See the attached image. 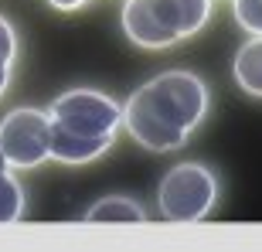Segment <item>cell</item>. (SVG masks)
Listing matches in <instances>:
<instances>
[{
    "instance_id": "9c48e42d",
    "label": "cell",
    "mask_w": 262,
    "mask_h": 252,
    "mask_svg": "<svg viewBox=\"0 0 262 252\" xmlns=\"http://www.w3.org/2000/svg\"><path fill=\"white\" fill-rule=\"evenodd\" d=\"M14 58H17V34L10 28V20L0 14V96L10 82V68H14Z\"/></svg>"
},
{
    "instance_id": "7a4b0ae2",
    "label": "cell",
    "mask_w": 262,
    "mask_h": 252,
    "mask_svg": "<svg viewBox=\"0 0 262 252\" xmlns=\"http://www.w3.org/2000/svg\"><path fill=\"white\" fill-rule=\"evenodd\" d=\"M211 0H126L123 31L143 48H167L204 28Z\"/></svg>"
},
{
    "instance_id": "ba28073f",
    "label": "cell",
    "mask_w": 262,
    "mask_h": 252,
    "mask_svg": "<svg viewBox=\"0 0 262 252\" xmlns=\"http://www.w3.org/2000/svg\"><path fill=\"white\" fill-rule=\"evenodd\" d=\"M24 212V191L7 171H0V225L17 222Z\"/></svg>"
},
{
    "instance_id": "8fae6325",
    "label": "cell",
    "mask_w": 262,
    "mask_h": 252,
    "mask_svg": "<svg viewBox=\"0 0 262 252\" xmlns=\"http://www.w3.org/2000/svg\"><path fill=\"white\" fill-rule=\"evenodd\" d=\"M85 0H51V7H58V10H75V7H82Z\"/></svg>"
},
{
    "instance_id": "8992f818",
    "label": "cell",
    "mask_w": 262,
    "mask_h": 252,
    "mask_svg": "<svg viewBox=\"0 0 262 252\" xmlns=\"http://www.w3.org/2000/svg\"><path fill=\"white\" fill-rule=\"evenodd\" d=\"M235 82L249 96H262V34L238 48V55H235Z\"/></svg>"
},
{
    "instance_id": "3957f363",
    "label": "cell",
    "mask_w": 262,
    "mask_h": 252,
    "mask_svg": "<svg viewBox=\"0 0 262 252\" xmlns=\"http://www.w3.org/2000/svg\"><path fill=\"white\" fill-rule=\"evenodd\" d=\"M51 130L72 136H85V140H113L116 126L123 123V109L113 96L99 92V89H68L58 96L48 109Z\"/></svg>"
},
{
    "instance_id": "277c9868",
    "label": "cell",
    "mask_w": 262,
    "mask_h": 252,
    "mask_svg": "<svg viewBox=\"0 0 262 252\" xmlns=\"http://www.w3.org/2000/svg\"><path fill=\"white\" fill-rule=\"evenodd\" d=\"M218 198V181L208 167L201 164H177L170 167L157 187V201H160V215L167 222L187 225L201 222L204 215L214 208Z\"/></svg>"
},
{
    "instance_id": "7c38bea8",
    "label": "cell",
    "mask_w": 262,
    "mask_h": 252,
    "mask_svg": "<svg viewBox=\"0 0 262 252\" xmlns=\"http://www.w3.org/2000/svg\"><path fill=\"white\" fill-rule=\"evenodd\" d=\"M7 167L10 164H7V157H4V150H0V171H7Z\"/></svg>"
},
{
    "instance_id": "52a82bcc",
    "label": "cell",
    "mask_w": 262,
    "mask_h": 252,
    "mask_svg": "<svg viewBox=\"0 0 262 252\" xmlns=\"http://www.w3.org/2000/svg\"><path fill=\"white\" fill-rule=\"evenodd\" d=\"M85 218L89 222H126V225H133V222H143L146 212L136 201H129V198H102L99 204H92L85 212Z\"/></svg>"
},
{
    "instance_id": "5b68a950",
    "label": "cell",
    "mask_w": 262,
    "mask_h": 252,
    "mask_svg": "<svg viewBox=\"0 0 262 252\" xmlns=\"http://www.w3.org/2000/svg\"><path fill=\"white\" fill-rule=\"evenodd\" d=\"M0 150L10 167H38L51 157V119L41 109H14L0 123Z\"/></svg>"
},
{
    "instance_id": "30bf717a",
    "label": "cell",
    "mask_w": 262,
    "mask_h": 252,
    "mask_svg": "<svg viewBox=\"0 0 262 252\" xmlns=\"http://www.w3.org/2000/svg\"><path fill=\"white\" fill-rule=\"evenodd\" d=\"M232 10H235V20L249 34H262V0H235Z\"/></svg>"
},
{
    "instance_id": "6da1fadb",
    "label": "cell",
    "mask_w": 262,
    "mask_h": 252,
    "mask_svg": "<svg viewBox=\"0 0 262 252\" xmlns=\"http://www.w3.org/2000/svg\"><path fill=\"white\" fill-rule=\"evenodd\" d=\"M208 113V89L194 72H164L123 106V123L146 150H177Z\"/></svg>"
}]
</instances>
